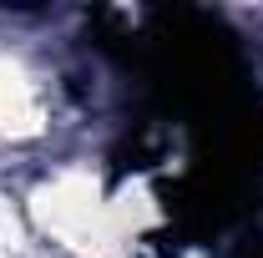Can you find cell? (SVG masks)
<instances>
[{
    "instance_id": "6da1fadb",
    "label": "cell",
    "mask_w": 263,
    "mask_h": 258,
    "mask_svg": "<svg viewBox=\"0 0 263 258\" xmlns=\"http://www.w3.org/2000/svg\"><path fill=\"white\" fill-rule=\"evenodd\" d=\"M35 127H41V112H35L31 81L21 66L0 56V132H35Z\"/></svg>"
}]
</instances>
